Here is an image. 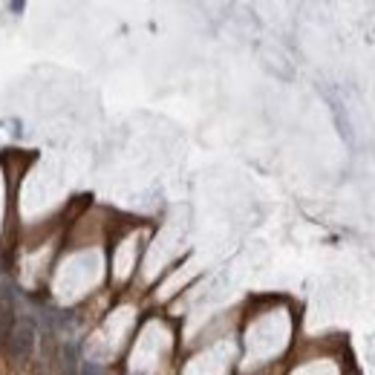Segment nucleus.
Listing matches in <instances>:
<instances>
[{
	"label": "nucleus",
	"instance_id": "f257e3e1",
	"mask_svg": "<svg viewBox=\"0 0 375 375\" xmlns=\"http://www.w3.org/2000/svg\"><path fill=\"white\" fill-rule=\"evenodd\" d=\"M9 332H12V303H9L6 289H3L0 292V344L9 338Z\"/></svg>",
	"mask_w": 375,
	"mask_h": 375
},
{
	"label": "nucleus",
	"instance_id": "f03ea898",
	"mask_svg": "<svg viewBox=\"0 0 375 375\" xmlns=\"http://www.w3.org/2000/svg\"><path fill=\"white\" fill-rule=\"evenodd\" d=\"M32 344H35V338H32V326H29V324H21V326L15 329V335H12V346L21 352V355H26Z\"/></svg>",
	"mask_w": 375,
	"mask_h": 375
}]
</instances>
